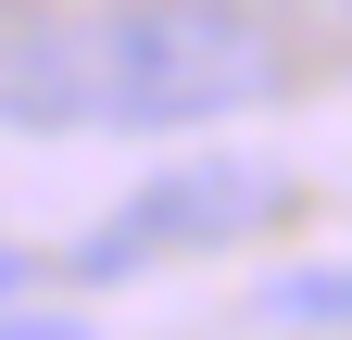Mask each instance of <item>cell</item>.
Wrapping results in <instances>:
<instances>
[{
  "label": "cell",
  "instance_id": "obj_6",
  "mask_svg": "<svg viewBox=\"0 0 352 340\" xmlns=\"http://www.w3.org/2000/svg\"><path fill=\"white\" fill-rule=\"evenodd\" d=\"M302 13H315V25H340V38H352V0H302Z\"/></svg>",
  "mask_w": 352,
  "mask_h": 340
},
{
  "label": "cell",
  "instance_id": "obj_2",
  "mask_svg": "<svg viewBox=\"0 0 352 340\" xmlns=\"http://www.w3.org/2000/svg\"><path fill=\"white\" fill-rule=\"evenodd\" d=\"M277 164L264 151H189V164H164L151 189H126L101 227H88V252H76V277H139V265H164V252H214V240H252L264 215H277Z\"/></svg>",
  "mask_w": 352,
  "mask_h": 340
},
{
  "label": "cell",
  "instance_id": "obj_1",
  "mask_svg": "<svg viewBox=\"0 0 352 340\" xmlns=\"http://www.w3.org/2000/svg\"><path fill=\"white\" fill-rule=\"evenodd\" d=\"M101 126H227L289 89V51L252 0H113L88 13Z\"/></svg>",
  "mask_w": 352,
  "mask_h": 340
},
{
  "label": "cell",
  "instance_id": "obj_5",
  "mask_svg": "<svg viewBox=\"0 0 352 340\" xmlns=\"http://www.w3.org/2000/svg\"><path fill=\"white\" fill-rule=\"evenodd\" d=\"M0 340H88L76 315H25V303H0Z\"/></svg>",
  "mask_w": 352,
  "mask_h": 340
},
{
  "label": "cell",
  "instance_id": "obj_3",
  "mask_svg": "<svg viewBox=\"0 0 352 340\" xmlns=\"http://www.w3.org/2000/svg\"><path fill=\"white\" fill-rule=\"evenodd\" d=\"M0 126H25V139L101 126V63H88V13H0Z\"/></svg>",
  "mask_w": 352,
  "mask_h": 340
},
{
  "label": "cell",
  "instance_id": "obj_4",
  "mask_svg": "<svg viewBox=\"0 0 352 340\" xmlns=\"http://www.w3.org/2000/svg\"><path fill=\"white\" fill-rule=\"evenodd\" d=\"M264 315H277V328H352V252H340V265L264 277Z\"/></svg>",
  "mask_w": 352,
  "mask_h": 340
},
{
  "label": "cell",
  "instance_id": "obj_7",
  "mask_svg": "<svg viewBox=\"0 0 352 340\" xmlns=\"http://www.w3.org/2000/svg\"><path fill=\"white\" fill-rule=\"evenodd\" d=\"M13 290H25V252H0V303H13Z\"/></svg>",
  "mask_w": 352,
  "mask_h": 340
}]
</instances>
